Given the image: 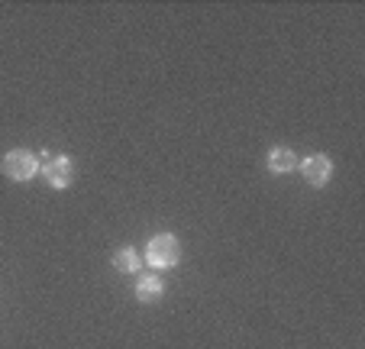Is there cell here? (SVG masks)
<instances>
[{"label":"cell","mask_w":365,"mask_h":349,"mask_svg":"<svg viewBox=\"0 0 365 349\" xmlns=\"http://www.w3.org/2000/svg\"><path fill=\"white\" fill-rule=\"evenodd\" d=\"M145 262L152 268H175L181 262V240L175 233H155L149 243H145Z\"/></svg>","instance_id":"cell-1"},{"label":"cell","mask_w":365,"mask_h":349,"mask_svg":"<svg viewBox=\"0 0 365 349\" xmlns=\"http://www.w3.org/2000/svg\"><path fill=\"white\" fill-rule=\"evenodd\" d=\"M39 175L46 178L48 188L65 191V188H71V181H75V162H71L68 156H42Z\"/></svg>","instance_id":"cell-2"},{"label":"cell","mask_w":365,"mask_h":349,"mask_svg":"<svg viewBox=\"0 0 365 349\" xmlns=\"http://www.w3.org/2000/svg\"><path fill=\"white\" fill-rule=\"evenodd\" d=\"M0 168H4V175L10 181H29L39 175V156L29 149H10L4 156V162H0Z\"/></svg>","instance_id":"cell-3"},{"label":"cell","mask_w":365,"mask_h":349,"mask_svg":"<svg viewBox=\"0 0 365 349\" xmlns=\"http://www.w3.org/2000/svg\"><path fill=\"white\" fill-rule=\"evenodd\" d=\"M297 171L304 175V181H307L310 188H327L333 178V158L324 156V152H314V156H307L304 162H297Z\"/></svg>","instance_id":"cell-4"},{"label":"cell","mask_w":365,"mask_h":349,"mask_svg":"<svg viewBox=\"0 0 365 349\" xmlns=\"http://www.w3.org/2000/svg\"><path fill=\"white\" fill-rule=\"evenodd\" d=\"M162 295H165V281H162V275L145 272V275L136 278V301L155 304V301H162Z\"/></svg>","instance_id":"cell-5"},{"label":"cell","mask_w":365,"mask_h":349,"mask_svg":"<svg viewBox=\"0 0 365 349\" xmlns=\"http://www.w3.org/2000/svg\"><path fill=\"white\" fill-rule=\"evenodd\" d=\"M265 168L272 175H284V171H294L297 168V156L288 149V146H272L269 158H265Z\"/></svg>","instance_id":"cell-6"},{"label":"cell","mask_w":365,"mask_h":349,"mask_svg":"<svg viewBox=\"0 0 365 349\" xmlns=\"http://www.w3.org/2000/svg\"><path fill=\"white\" fill-rule=\"evenodd\" d=\"M139 265H143V259H139V253L133 246H123L113 253V268H117V272L133 275V272H139Z\"/></svg>","instance_id":"cell-7"}]
</instances>
